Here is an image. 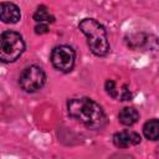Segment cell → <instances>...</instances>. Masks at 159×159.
I'll return each mask as SVG.
<instances>
[{
    "instance_id": "1",
    "label": "cell",
    "mask_w": 159,
    "mask_h": 159,
    "mask_svg": "<svg viewBox=\"0 0 159 159\" xmlns=\"http://www.w3.org/2000/svg\"><path fill=\"white\" fill-rule=\"evenodd\" d=\"M67 112L70 117L82 123L88 129H102L107 124V116L103 108L88 97L68 99Z\"/></svg>"
},
{
    "instance_id": "2",
    "label": "cell",
    "mask_w": 159,
    "mask_h": 159,
    "mask_svg": "<svg viewBox=\"0 0 159 159\" xmlns=\"http://www.w3.org/2000/svg\"><path fill=\"white\" fill-rule=\"evenodd\" d=\"M78 29L87 37V45L94 56L104 57L111 50L106 27L92 17H86L80 21Z\"/></svg>"
},
{
    "instance_id": "3",
    "label": "cell",
    "mask_w": 159,
    "mask_h": 159,
    "mask_svg": "<svg viewBox=\"0 0 159 159\" xmlns=\"http://www.w3.org/2000/svg\"><path fill=\"white\" fill-rule=\"evenodd\" d=\"M25 41L16 31H5L0 35V62H15L25 51Z\"/></svg>"
},
{
    "instance_id": "4",
    "label": "cell",
    "mask_w": 159,
    "mask_h": 159,
    "mask_svg": "<svg viewBox=\"0 0 159 159\" xmlns=\"http://www.w3.org/2000/svg\"><path fill=\"white\" fill-rule=\"evenodd\" d=\"M46 80L47 77L45 71L40 66L31 65L21 72L19 77V84L22 91L27 93H35L45 86Z\"/></svg>"
},
{
    "instance_id": "5",
    "label": "cell",
    "mask_w": 159,
    "mask_h": 159,
    "mask_svg": "<svg viewBox=\"0 0 159 159\" xmlns=\"http://www.w3.org/2000/svg\"><path fill=\"white\" fill-rule=\"evenodd\" d=\"M52 66L63 73H68L73 70L76 62V51L68 45H60L53 47L50 56Z\"/></svg>"
},
{
    "instance_id": "6",
    "label": "cell",
    "mask_w": 159,
    "mask_h": 159,
    "mask_svg": "<svg viewBox=\"0 0 159 159\" xmlns=\"http://www.w3.org/2000/svg\"><path fill=\"white\" fill-rule=\"evenodd\" d=\"M140 140H142L140 135L137 132L129 129L119 130L113 134V144L117 148H129L139 144Z\"/></svg>"
},
{
    "instance_id": "7",
    "label": "cell",
    "mask_w": 159,
    "mask_h": 159,
    "mask_svg": "<svg viewBox=\"0 0 159 159\" xmlns=\"http://www.w3.org/2000/svg\"><path fill=\"white\" fill-rule=\"evenodd\" d=\"M21 19L20 7L11 1L0 2V21L4 24H17Z\"/></svg>"
},
{
    "instance_id": "8",
    "label": "cell",
    "mask_w": 159,
    "mask_h": 159,
    "mask_svg": "<svg viewBox=\"0 0 159 159\" xmlns=\"http://www.w3.org/2000/svg\"><path fill=\"white\" fill-rule=\"evenodd\" d=\"M104 88L112 98L118 101H130L133 97L127 84H122L120 87H118V84L113 80H107L104 83Z\"/></svg>"
},
{
    "instance_id": "9",
    "label": "cell",
    "mask_w": 159,
    "mask_h": 159,
    "mask_svg": "<svg viewBox=\"0 0 159 159\" xmlns=\"http://www.w3.org/2000/svg\"><path fill=\"white\" fill-rule=\"evenodd\" d=\"M139 119V112L134 107H124L118 113V120L125 127L134 125Z\"/></svg>"
},
{
    "instance_id": "10",
    "label": "cell",
    "mask_w": 159,
    "mask_h": 159,
    "mask_svg": "<svg viewBox=\"0 0 159 159\" xmlns=\"http://www.w3.org/2000/svg\"><path fill=\"white\" fill-rule=\"evenodd\" d=\"M143 134L149 140H158L159 138V120L157 118H152L147 120L143 125Z\"/></svg>"
},
{
    "instance_id": "11",
    "label": "cell",
    "mask_w": 159,
    "mask_h": 159,
    "mask_svg": "<svg viewBox=\"0 0 159 159\" xmlns=\"http://www.w3.org/2000/svg\"><path fill=\"white\" fill-rule=\"evenodd\" d=\"M32 19L35 20L36 24H39V22L53 24L55 20H56L55 16H52V15L48 12L47 6H45V5H40V6L35 10V12H34V15H32Z\"/></svg>"
},
{
    "instance_id": "12",
    "label": "cell",
    "mask_w": 159,
    "mask_h": 159,
    "mask_svg": "<svg viewBox=\"0 0 159 159\" xmlns=\"http://www.w3.org/2000/svg\"><path fill=\"white\" fill-rule=\"evenodd\" d=\"M48 31H50L48 24L39 22V24H36V26H35V34H37V35H43V34H47Z\"/></svg>"
}]
</instances>
